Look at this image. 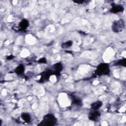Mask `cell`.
<instances>
[{
  "label": "cell",
  "mask_w": 126,
  "mask_h": 126,
  "mask_svg": "<svg viewBox=\"0 0 126 126\" xmlns=\"http://www.w3.org/2000/svg\"><path fill=\"white\" fill-rule=\"evenodd\" d=\"M57 119L55 116L52 114H48L45 115L38 126H52L57 123Z\"/></svg>",
  "instance_id": "1"
},
{
  "label": "cell",
  "mask_w": 126,
  "mask_h": 126,
  "mask_svg": "<svg viewBox=\"0 0 126 126\" xmlns=\"http://www.w3.org/2000/svg\"><path fill=\"white\" fill-rule=\"evenodd\" d=\"M110 72V68L107 63H102L98 65L95 70V74L98 76L107 75Z\"/></svg>",
  "instance_id": "2"
},
{
  "label": "cell",
  "mask_w": 126,
  "mask_h": 126,
  "mask_svg": "<svg viewBox=\"0 0 126 126\" xmlns=\"http://www.w3.org/2000/svg\"><path fill=\"white\" fill-rule=\"evenodd\" d=\"M125 23L123 19H120L113 22L112 26V29L114 32H118L123 31L125 28Z\"/></svg>",
  "instance_id": "3"
},
{
  "label": "cell",
  "mask_w": 126,
  "mask_h": 126,
  "mask_svg": "<svg viewBox=\"0 0 126 126\" xmlns=\"http://www.w3.org/2000/svg\"><path fill=\"white\" fill-rule=\"evenodd\" d=\"M63 65L61 63H58L56 64H54L52 66V69H51V72L52 74H55L56 75H60V73L61 72L63 69Z\"/></svg>",
  "instance_id": "4"
},
{
  "label": "cell",
  "mask_w": 126,
  "mask_h": 126,
  "mask_svg": "<svg viewBox=\"0 0 126 126\" xmlns=\"http://www.w3.org/2000/svg\"><path fill=\"white\" fill-rule=\"evenodd\" d=\"M52 74V73L51 70H48L43 72L41 75V77H40V79L39 80V81L41 83H43V82H45L48 81V79H49L50 76Z\"/></svg>",
  "instance_id": "5"
},
{
  "label": "cell",
  "mask_w": 126,
  "mask_h": 126,
  "mask_svg": "<svg viewBox=\"0 0 126 126\" xmlns=\"http://www.w3.org/2000/svg\"><path fill=\"white\" fill-rule=\"evenodd\" d=\"M100 116V113L97 110H94L90 113L89 115V118L90 120L96 122L99 120Z\"/></svg>",
  "instance_id": "6"
},
{
  "label": "cell",
  "mask_w": 126,
  "mask_h": 126,
  "mask_svg": "<svg viewBox=\"0 0 126 126\" xmlns=\"http://www.w3.org/2000/svg\"><path fill=\"white\" fill-rule=\"evenodd\" d=\"M124 10V7L121 5H112L111 9H110V12L112 13H117L119 12H123Z\"/></svg>",
  "instance_id": "7"
},
{
  "label": "cell",
  "mask_w": 126,
  "mask_h": 126,
  "mask_svg": "<svg viewBox=\"0 0 126 126\" xmlns=\"http://www.w3.org/2000/svg\"><path fill=\"white\" fill-rule=\"evenodd\" d=\"M29 25V24L28 21L26 19H23L20 22L19 27L21 31H25L28 27Z\"/></svg>",
  "instance_id": "8"
},
{
  "label": "cell",
  "mask_w": 126,
  "mask_h": 126,
  "mask_svg": "<svg viewBox=\"0 0 126 126\" xmlns=\"http://www.w3.org/2000/svg\"><path fill=\"white\" fill-rule=\"evenodd\" d=\"M103 103L100 101H97L94 102H93L91 104V108L94 110H97L99 108H100L102 105Z\"/></svg>",
  "instance_id": "9"
},
{
  "label": "cell",
  "mask_w": 126,
  "mask_h": 126,
  "mask_svg": "<svg viewBox=\"0 0 126 126\" xmlns=\"http://www.w3.org/2000/svg\"><path fill=\"white\" fill-rule=\"evenodd\" d=\"M25 70V67L22 64H20L19 65H18L15 69V71L16 72V74H17L18 75H20L21 74H22Z\"/></svg>",
  "instance_id": "10"
},
{
  "label": "cell",
  "mask_w": 126,
  "mask_h": 126,
  "mask_svg": "<svg viewBox=\"0 0 126 126\" xmlns=\"http://www.w3.org/2000/svg\"><path fill=\"white\" fill-rule=\"evenodd\" d=\"M22 119L27 123H29L31 121V116L27 113H23L21 114Z\"/></svg>",
  "instance_id": "11"
},
{
  "label": "cell",
  "mask_w": 126,
  "mask_h": 126,
  "mask_svg": "<svg viewBox=\"0 0 126 126\" xmlns=\"http://www.w3.org/2000/svg\"><path fill=\"white\" fill-rule=\"evenodd\" d=\"M126 64V59H121V60L118 61L117 62H116L115 63V65H121V66H125Z\"/></svg>",
  "instance_id": "12"
},
{
  "label": "cell",
  "mask_w": 126,
  "mask_h": 126,
  "mask_svg": "<svg viewBox=\"0 0 126 126\" xmlns=\"http://www.w3.org/2000/svg\"><path fill=\"white\" fill-rule=\"evenodd\" d=\"M72 45V42L71 41H68L66 42H64L62 44V46L63 48H69Z\"/></svg>",
  "instance_id": "13"
},
{
  "label": "cell",
  "mask_w": 126,
  "mask_h": 126,
  "mask_svg": "<svg viewBox=\"0 0 126 126\" xmlns=\"http://www.w3.org/2000/svg\"><path fill=\"white\" fill-rule=\"evenodd\" d=\"M72 103L74 104L77 105H82V101L81 100L79 99H77L75 98H73V99L72 100Z\"/></svg>",
  "instance_id": "14"
},
{
  "label": "cell",
  "mask_w": 126,
  "mask_h": 126,
  "mask_svg": "<svg viewBox=\"0 0 126 126\" xmlns=\"http://www.w3.org/2000/svg\"><path fill=\"white\" fill-rule=\"evenodd\" d=\"M38 62L40 63H46L47 62V61L45 58H42L38 61Z\"/></svg>",
  "instance_id": "15"
},
{
  "label": "cell",
  "mask_w": 126,
  "mask_h": 126,
  "mask_svg": "<svg viewBox=\"0 0 126 126\" xmlns=\"http://www.w3.org/2000/svg\"><path fill=\"white\" fill-rule=\"evenodd\" d=\"M74 2L75 3H77V4H82V3H83L84 2H85V1H84V0H75V1H74Z\"/></svg>",
  "instance_id": "16"
},
{
  "label": "cell",
  "mask_w": 126,
  "mask_h": 126,
  "mask_svg": "<svg viewBox=\"0 0 126 126\" xmlns=\"http://www.w3.org/2000/svg\"><path fill=\"white\" fill-rule=\"evenodd\" d=\"M13 58H14V56H13V55H10V56H9L8 57H7V60H11V59H12Z\"/></svg>",
  "instance_id": "17"
}]
</instances>
